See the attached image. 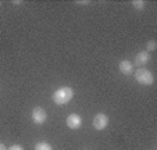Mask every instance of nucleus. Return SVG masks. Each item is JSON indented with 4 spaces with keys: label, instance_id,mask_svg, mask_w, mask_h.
<instances>
[{
    "label": "nucleus",
    "instance_id": "10",
    "mask_svg": "<svg viewBox=\"0 0 157 150\" xmlns=\"http://www.w3.org/2000/svg\"><path fill=\"white\" fill-rule=\"evenodd\" d=\"M156 47H157V43L154 40H149L147 43H146V52H154L156 50Z\"/></svg>",
    "mask_w": 157,
    "mask_h": 150
},
{
    "label": "nucleus",
    "instance_id": "4",
    "mask_svg": "<svg viewBox=\"0 0 157 150\" xmlns=\"http://www.w3.org/2000/svg\"><path fill=\"white\" fill-rule=\"evenodd\" d=\"M48 120V114L42 107H35L32 111V121L36 124V125H42V124L46 122Z\"/></svg>",
    "mask_w": 157,
    "mask_h": 150
},
{
    "label": "nucleus",
    "instance_id": "5",
    "mask_svg": "<svg viewBox=\"0 0 157 150\" xmlns=\"http://www.w3.org/2000/svg\"><path fill=\"white\" fill-rule=\"evenodd\" d=\"M67 127L71 128V129H78V128L82 125V118L79 117L78 114H70L67 117Z\"/></svg>",
    "mask_w": 157,
    "mask_h": 150
},
{
    "label": "nucleus",
    "instance_id": "14",
    "mask_svg": "<svg viewBox=\"0 0 157 150\" xmlns=\"http://www.w3.org/2000/svg\"><path fill=\"white\" fill-rule=\"evenodd\" d=\"M21 3H22L21 0H14V2H13V4H21Z\"/></svg>",
    "mask_w": 157,
    "mask_h": 150
},
{
    "label": "nucleus",
    "instance_id": "3",
    "mask_svg": "<svg viewBox=\"0 0 157 150\" xmlns=\"http://www.w3.org/2000/svg\"><path fill=\"white\" fill-rule=\"evenodd\" d=\"M107 125H109V117H107L106 114L99 113V114L95 115V118H93V128H95V129L101 131V129H104Z\"/></svg>",
    "mask_w": 157,
    "mask_h": 150
},
{
    "label": "nucleus",
    "instance_id": "2",
    "mask_svg": "<svg viewBox=\"0 0 157 150\" xmlns=\"http://www.w3.org/2000/svg\"><path fill=\"white\" fill-rule=\"evenodd\" d=\"M135 78H136V81L139 83H142V85L149 86L154 82L153 74H151L149 70H146V68H138V70L135 71Z\"/></svg>",
    "mask_w": 157,
    "mask_h": 150
},
{
    "label": "nucleus",
    "instance_id": "9",
    "mask_svg": "<svg viewBox=\"0 0 157 150\" xmlns=\"http://www.w3.org/2000/svg\"><path fill=\"white\" fill-rule=\"evenodd\" d=\"M132 6L135 10H143L145 9V2H143V0H133Z\"/></svg>",
    "mask_w": 157,
    "mask_h": 150
},
{
    "label": "nucleus",
    "instance_id": "12",
    "mask_svg": "<svg viewBox=\"0 0 157 150\" xmlns=\"http://www.w3.org/2000/svg\"><path fill=\"white\" fill-rule=\"evenodd\" d=\"M77 4H89V2H88V0H81V2L78 0Z\"/></svg>",
    "mask_w": 157,
    "mask_h": 150
},
{
    "label": "nucleus",
    "instance_id": "7",
    "mask_svg": "<svg viewBox=\"0 0 157 150\" xmlns=\"http://www.w3.org/2000/svg\"><path fill=\"white\" fill-rule=\"evenodd\" d=\"M118 68L122 74H125V75H129V74L133 72V64L131 61H128V60H122V61H120Z\"/></svg>",
    "mask_w": 157,
    "mask_h": 150
},
{
    "label": "nucleus",
    "instance_id": "11",
    "mask_svg": "<svg viewBox=\"0 0 157 150\" xmlns=\"http://www.w3.org/2000/svg\"><path fill=\"white\" fill-rule=\"evenodd\" d=\"M7 150H24V149H22V147H21L20 144H13V146H11V147H9Z\"/></svg>",
    "mask_w": 157,
    "mask_h": 150
},
{
    "label": "nucleus",
    "instance_id": "13",
    "mask_svg": "<svg viewBox=\"0 0 157 150\" xmlns=\"http://www.w3.org/2000/svg\"><path fill=\"white\" fill-rule=\"evenodd\" d=\"M0 150H7V147L4 146L3 143H0Z\"/></svg>",
    "mask_w": 157,
    "mask_h": 150
},
{
    "label": "nucleus",
    "instance_id": "6",
    "mask_svg": "<svg viewBox=\"0 0 157 150\" xmlns=\"http://www.w3.org/2000/svg\"><path fill=\"white\" fill-rule=\"evenodd\" d=\"M149 61H150V53H147L146 50L138 53L136 57H135V64H136L138 67H142V65H145L146 63H149Z\"/></svg>",
    "mask_w": 157,
    "mask_h": 150
},
{
    "label": "nucleus",
    "instance_id": "8",
    "mask_svg": "<svg viewBox=\"0 0 157 150\" xmlns=\"http://www.w3.org/2000/svg\"><path fill=\"white\" fill-rule=\"evenodd\" d=\"M35 150H53V147L46 142H39L35 144Z\"/></svg>",
    "mask_w": 157,
    "mask_h": 150
},
{
    "label": "nucleus",
    "instance_id": "1",
    "mask_svg": "<svg viewBox=\"0 0 157 150\" xmlns=\"http://www.w3.org/2000/svg\"><path fill=\"white\" fill-rule=\"evenodd\" d=\"M72 97H74V90H72V88H70V86H63V88L57 89V90L54 92L52 99H53V102L57 106H63V104L68 103Z\"/></svg>",
    "mask_w": 157,
    "mask_h": 150
}]
</instances>
